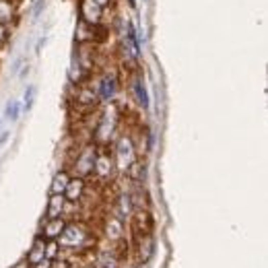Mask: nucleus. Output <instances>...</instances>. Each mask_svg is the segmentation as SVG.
I'll use <instances>...</instances> for the list:
<instances>
[{
    "label": "nucleus",
    "instance_id": "obj_14",
    "mask_svg": "<svg viewBox=\"0 0 268 268\" xmlns=\"http://www.w3.org/2000/svg\"><path fill=\"white\" fill-rule=\"evenodd\" d=\"M17 19V5L15 0H0V23L9 25Z\"/></svg>",
    "mask_w": 268,
    "mask_h": 268
},
{
    "label": "nucleus",
    "instance_id": "obj_13",
    "mask_svg": "<svg viewBox=\"0 0 268 268\" xmlns=\"http://www.w3.org/2000/svg\"><path fill=\"white\" fill-rule=\"evenodd\" d=\"M132 210H134V206H132V198H130V194H128V192H122V194L118 196V208H116V217H120L122 221H126V219H130Z\"/></svg>",
    "mask_w": 268,
    "mask_h": 268
},
{
    "label": "nucleus",
    "instance_id": "obj_28",
    "mask_svg": "<svg viewBox=\"0 0 268 268\" xmlns=\"http://www.w3.org/2000/svg\"><path fill=\"white\" fill-rule=\"evenodd\" d=\"M15 268H31V266H29V264H27V262H21V264H17V266H15Z\"/></svg>",
    "mask_w": 268,
    "mask_h": 268
},
{
    "label": "nucleus",
    "instance_id": "obj_9",
    "mask_svg": "<svg viewBox=\"0 0 268 268\" xmlns=\"http://www.w3.org/2000/svg\"><path fill=\"white\" fill-rule=\"evenodd\" d=\"M85 192H87V180L72 176L70 182H68V186H66V190H64V198H66L70 204H77V202L83 200Z\"/></svg>",
    "mask_w": 268,
    "mask_h": 268
},
{
    "label": "nucleus",
    "instance_id": "obj_26",
    "mask_svg": "<svg viewBox=\"0 0 268 268\" xmlns=\"http://www.w3.org/2000/svg\"><path fill=\"white\" fill-rule=\"evenodd\" d=\"M43 43H45V37H41V39L37 41V45H35V52H39V50L43 47Z\"/></svg>",
    "mask_w": 268,
    "mask_h": 268
},
{
    "label": "nucleus",
    "instance_id": "obj_24",
    "mask_svg": "<svg viewBox=\"0 0 268 268\" xmlns=\"http://www.w3.org/2000/svg\"><path fill=\"white\" fill-rule=\"evenodd\" d=\"M21 64H23V58H17V60H15V64H13V72H19Z\"/></svg>",
    "mask_w": 268,
    "mask_h": 268
},
{
    "label": "nucleus",
    "instance_id": "obj_3",
    "mask_svg": "<svg viewBox=\"0 0 268 268\" xmlns=\"http://www.w3.org/2000/svg\"><path fill=\"white\" fill-rule=\"evenodd\" d=\"M116 174V165H114V157L112 153L107 151L105 147H99L97 153H95V163H93V174L97 182L101 184H107Z\"/></svg>",
    "mask_w": 268,
    "mask_h": 268
},
{
    "label": "nucleus",
    "instance_id": "obj_1",
    "mask_svg": "<svg viewBox=\"0 0 268 268\" xmlns=\"http://www.w3.org/2000/svg\"><path fill=\"white\" fill-rule=\"evenodd\" d=\"M56 241L62 250H83V248L91 246V241H95V239H93V235L85 223L70 221L64 225V229Z\"/></svg>",
    "mask_w": 268,
    "mask_h": 268
},
{
    "label": "nucleus",
    "instance_id": "obj_11",
    "mask_svg": "<svg viewBox=\"0 0 268 268\" xmlns=\"http://www.w3.org/2000/svg\"><path fill=\"white\" fill-rule=\"evenodd\" d=\"M64 225H66V221L62 217H58V219H45L41 235L45 239H58L60 233H62V229H64Z\"/></svg>",
    "mask_w": 268,
    "mask_h": 268
},
{
    "label": "nucleus",
    "instance_id": "obj_18",
    "mask_svg": "<svg viewBox=\"0 0 268 268\" xmlns=\"http://www.w3.org/2000/svg\"><path fill=\"white\" fill-rule=\"evenodd\" d=\"M33 99H35V87L33 85H29L27 89H25V95H23V103H21V107L25 112H29L31 110V105H33Z\"/></svg>",
    "mask_w": 268,
    "mask_h": 268
},
{
    "label": "nucleus",
    "instance_id": "obj_27",
    "mask_svg": "<svg viewBox=\"0 0 268 268\" xmlns=\"http://www.w3.org/2000/svg\"><path fill=\"white\" fill-rule=\"evenodd\" d=\"M27 75H29V64H27V66L21 70V77H27Z\"/></svg>",
    "mask_w": 268,
    "mask_h": 268
},
{
    "label": "nucleus",
    "instance_id": "obj_22",
    "mask_svg": "<svg viewBox=\"0 0 268 268\" xmlns=\"http://www.w3.org/2000/svg\"><path fill=\"white\" fill-rule=\"evenodd\" d=\"M54 264H52V260H47V258H43V260H39L37 264H33L31 268H52Z\"/></svg>",
    "mask_w": 268,
    "mask_h": 268
},
{
    "label": "nucleus",
    "instance_id": "obj_29",
    "mask_svg": "<svg viewBox=\"0 0 268 268\" xmlns=\"http://www.w3.org/2000/svg\"><path fill=\"white\" fill-rule=\"evenodd\" d=\"M0 128H3V118H0Z\"/></svg>",
    "mask_w": 268,
    "mask_h": 268
},
{
    "label": "nucleus",
    "instance_id": "obj_21",
    "mask_svg": "<svg viewBox=\"0 0 268 268\" xmlns=\"http://www.w3.org/2000/svg\"><path fill=\"white\" fill-rule=\"evenodd\" d=\"M7 39H9V27L0 23V47L7 43Z\"/></svg>",
    "mask_w": 268,
    "mask_h": 268
},
{
    "label": "nucleus",
    "instance_id": "obj_12",
    "mask_svg": "<svg viewBox=\"0 0 268 268\" xmlns=\"http://www.w3.org/2000/svg\"><path fill=\"white\" fill-rule=\"evenodd\" d=\"M45 237L43 235H37L35 237V241H33V246H31V250H29V254H27V264L29 266H33V264H37L39 260H43L45 258Z\"/></svg>",
    "mask_w": 268,
    "mask_h": 268
},
{
    "label": "nucleus",
    "instance_id": "obj_20",
    "mask_svg": "<svg viewBox=\"0 0 268 268\" xmlns=\"http://www.w3.org/2000/svg\"><path fill=\"white\" fill-rule=\"evenodd\" d=\"M45 5H47V0H37V3H35V7H33V19H35V21H37V19H39V15L43 13Z\"/></svg>",
    "mask_w": 268,
    "mask_h": 268
},
{
    "label": "nucleus",
    "instance_id": "obj_17",
    "mask_svg": "<svg viewBox=\"0 0 268 268\" xmlns=\"http://www.w3.org/2000/svg\"><path fill=\"white\" fill-rule=\"evenodd\" d=\"M21 112H23L21 101H19V99H11V101L7 103V107H5V118L11 120V122H17L19 116H21Z\"/></svg>",
    "mask_w": 268,
    "mask_h": 268
},
{
    "label": "nucleus",
    "instance_id": "obj_19",
    "mask_svg": "<svg viewBox=\"0 0 268 268\" xmlns=\"http://www.w3.org/2000/svg\"><path fill=\"white\" fill-rule=\"evenodd\" d=\"M58 254H60L58 241H56V239H47V241H45V258H47V260H54Z\"/></svg>",
    "mask_w": 268,
    "mask_h": 268
},
{
    "label": "nucleus",
    "instance_id": "obj_15",
    "mask_svg": "<svg viewBox=\"0 0 268 268\" xmlns=\"http://www.w3.org/2000/svg\"><path fill=\"white\" fill-rule=\"evenodd\" d=\"M132 91H134V99L142 110H149V93L142 85V79H134L132 81Z\"/></svg>",
    "mask_w": 268,
    "mask_h": 268
},
{
    "label": "nucleus",
    "instance_id": "obj_6",
    "mask_svg": "<svg viewBox=\"0 0 268 268\" xmlns=\"http://www.w3.org/2000/svg\"><path fill=\"white\" fill-rule=\"evenodd\" d=\"M97 97L99 101H105V103H112L118 95V77L114 72H105L101 75L99 79V85H97Z\"/></svg>",
    "mask_w": 268,
    "mask_h": 268
},
{
    "label": "nucleus",
    "instance_id": "obj_23",
    "mask_svg": "<svg viewBox=\"0 0 268 268\" xmlns=\"http://www.w3.org/2000/svg\"><path fill=\"white\" fill-rule=\"evenodd\" d=\"M9 130H0V149H3L5 144H7V140H9Z\"/></svg>",
    "mask_w": 268,
    "mask_h": 268
},
{
    "label": "nucleus",
    "instance_id": "obj_10",
    "mask_svg": "<svg viewBox=\"0 0 268 268\" xmlns=\"http://www.w3.org/2000/svg\"><path fill=\"white\" fill-rule=\"evenodd\" d=\"M64 212H66V198H64V194H52L50 202H47V210H45V219L64 217Z\"/></svg>",
    "mask_w": 268,
    "mask_h": 268
},
{
    "label": "nucleus",
    "instance_id": "obj_4",
    "mask_svg": "<svg viewBox=\"0 0 268 268\" xmlns=\"http://www.w3.org/2000/svg\"><path fill=\"white\" fill-rule=\"evenodd\" d=\"M95 153H97V147L95 144H87L83 147L81 151H77V157L72 161V172L77 178H91L93 174V163H95Z\"/></svg>",
    "mask_w": 268,
    "mask_h": 268
},
{
    "label": "nucleus",
    "instance_id": "obj_7",
    "mask_svg": "<svg viewBox=\"0 0 268 268\" xmlns=\"http://www.w3.org/2000/svg\"><path fill=\"white\" fill-rule=\"evenodd\" d=\"M75 103L85 107V110H91L99 103V97H97V91L89 85H77V91H75Z\"/></svg>",
    "mask_w": 268,
    "mask_h": 268
},
{
    "label": "nucleus",
    "instance_id": "obj_5",
    "mask_svg": "<svg viewBox=\"0 0 268 268\" xmlns=\"http://www.w3.org/2000/svg\"><path fill=\"white\" fill-rule=\"evenodd\" d=\"M79 21H83L91 27H99L103 21V7H99L95 0H81L79 3Z\"/></svg>",
    "mask_w": 268,
    "mask_h": 268
},
{
    "label": "nucleus",
    "instance_id": "obj_2",
    "mask_svg": "<svg viewBox=\"0 0 268 268\" xmlns=\"http://www.w3.org/2000/svg\"><path fill=\"white\" fill-rule=\"evenodd\" d=\"M112 157H114L116 172L126 174L128 167L136 161V147H134L132 138L126 136V134H122V136L118 138V142H116V149H114V155H112Z\"/></svg>",
    "mask_w": 268,
    "mask_h": 268
},
{
    "label": "nucleus",
    "instance_id": "obj_8",
    "mask_svg": "<svg viewBox=\"0 0 268 268\" xmlns=\"http://www.w3.org/2000/svg\"><path fill=\"white\" fill-rule=\"evenodd\" d=\"M103 231H105V237L110 239V241H120V239H124V235H126V225H124V221H122L120 217H116V214H110V217H107V221H105Z\"/></svg>",
    "mask_w": 268,
    "mask_h": 268
},
{
    "label": "nucleus",
    "instance_id": "obj_25",
    "mask_svg": "<svg viewBox=\"0 0 268 268\" xmlns=\"http://www.w3.org/2000/svg\"><path fill=\"white\" fill-rule=\"evenodd\" d=\"M95 3H97L99 7H103V9H105L107 5H110V3H112V0H95Z\"/></svg>",
    "mask_w": 268,
    "mask_h": 268
},
{
    "label": "nucleus",
    "instance_id": "obj_16",
    "mask_svg": "<svg viewBox=\"0 0 268 268\" xmlns=\"http://www.w3.org/2000/svg\"><path fill=\"white\" fill-rule=\"evenodd\" d=\"M70 178H72V176H70L66 169L58 172L56 176H54V180H52V194H64V190H66Z\"/></svg>",
    "mask_w": 268,
    "mask_h": 268
}]
</instances>
